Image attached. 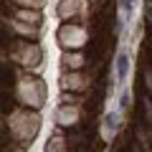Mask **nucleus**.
<instances>
[{
    "mask_svg": "<svg viewBox=\"0 0 152 152\" xmlns=\"http://www.w3.org/2000/svg\"><path fill=\"white\" fill-rule=\"evenodd\" d=\"M129 53L127 51H119L117 53V58H114V76H117V84L119 86H124L127 84V76H129Z\"/></svg>",
    "mask_w": 152,
    "mask_h": 152,
    "instance_id": "f257e3e1",
    "label": "nucleus"
},
{
    "mask_svg": "<svg viewBox=\"0 0 152 152\" xmlns=\"http://www.w3.org/2000/svg\"><path fill=\"white\" fill-rule=\"evenodd\" d=\"M58 38H61L64 46H81L84 43V31L79 26H64Z\"/></svg>",
    "mask_w": 152,
    "mask_h": 152,
    "instance_id": "f03ea898",
    "label": "nucleus"
},
{
    "mask_svg": "<svg viewBox=\"0 0 152 152\" xmlns=\"http://www.w3.org/2000/svg\"><path fill=\"white\" fill-rule=\"evenodd\" d=\"M134 3H137V0H119V3H117V8H119V20H117V31H122V26H124V23L132 18Z\"/></svg>",
    "mask_w": 152,
    "mask_h": 152,
    "instance_id": "7ed1b4c3",
    "label": "nucleus"
},
{
    "mask_svg": "<svg viewBox=\"0 0 152 152\" xmlns=\"http://www.w3.org/2000/svg\"><path fill=\"white\" fill-rule=\"evenodd\" d=\"M81 64H84L81 53H66V56H64V66H71V69H79Z\"/></svg>",
    "mask_w": 152,
    "mask_h": 152,
    "instance_id": "20e7f679",
    "label": "nucleus"
},
{
    "mask_svg": "<svg viewBox=\"0 0 152 152\" xmlns=\"http://www.w3.org/2000/svg\"><path fill=\"white\" fill-rule=\"evenodd\" d=\"M18 18H23V20H28V23H38V20H41V13H38V10H20Z\"/></svg>",
    "mask_w": 152,
    "mask_h": 152,
    "instance_id": "39448f33",
    "label": "nucleus"
}]
</instances>
